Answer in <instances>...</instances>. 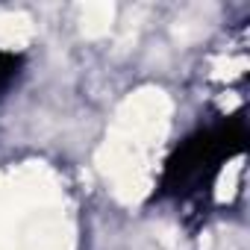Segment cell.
<instances>
[{"mask_svg":"<svg viewBox=\"0 0 250 250\" xmlns=\"http://www.w3.org/2000/svg\"><path fill=\"white\" fill-rule=\"evenodd\" d=\"M244 121H218L212 127H203L191 133L168 159L165 174H162V197L174 200H188L200 197L203 191L212 188L221 165L244 150Z\"/></svg>","mask_w":250,"mask_h":250,"instance_id":"6da1fadb","label":"cell"},{"mask_svg":"<svg viewBox=\"0 0 250 250\" xmlns=\"http://www.w3.org/2000/svg\"><path fill=\"white\" fill-rule=\"evenodd\" d=\"M24 71V56L12 50H0V97H3L21 77Z\"/></svg>","mask_w":250,"mask_h":250,"instance_id":"7a4b0ae2","label":"cell"}]
</instances>
